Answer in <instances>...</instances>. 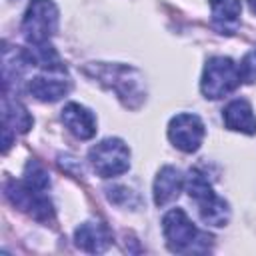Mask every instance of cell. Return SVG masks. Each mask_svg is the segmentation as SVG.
Here are the masks:
<instances>
[{"instance_id":"1","label":"cell","mask_w":256,"mask_h":256,"mask_svg":"<svg viewBox=\"0 0 256 256\" xmlns=\"http://www.w3.org/2000/svg\"><path fill=\"white\" fill-rule=\"evenodd\" d=\"M84 72L90 78H96L106 88H110L130 108H136L144 100V78L132 66L92 62L84 66Z\"/></svg>"},{"instance_id":"2","label":"cell","mask_w":256,"mask_h":256,"mask_svg":"<svg viewBox=\"0 0 256 256\" xmlns=\"http://www.w3.org/2000/svg\"><path fill=\"white\" fill-rule=\"evenodd\" d=\"M162 232H164L168 250L176 254L208 252L212 244V236L198 230L196 224L188 218V214L182 208H174L164 214Z\"/></svg>"},{"instance_id":"3","label":"cell","mask_w":256,"mask_h":256,"mask_svg":"<svg viewBox=\"0 0 256 256\" xmlns=\"http://www.w3.org/2000/svg\"><path fill=\"white\" fill-rule=\"evenodd\" d=\"M186 190H188V196L196 202L204 224L226 226V222L230 220V206L224 198H220L214 192L212 184L200 170H190L186 178Z\"/></svg>"},{"instance_id":"4","label":"cell","mask_w":256,"mask_h":256,"mask_svg":"<svg viewBox=\"0 0 256 256\" xmlns=\"http://www.w3.org/2000/svg\"><path fill=\"white\" fill-rule=\"evenodd\" d=\"M240 82L242 78H240L238 64H234V60L228 56H214L204 66L200 90L206 98L218 100L234 92L240 86Z\"/></svg>"},{"instance_id":"5","label":"cell","mask_w":256,"mask_h":256,"mask_svg":"<svg viewBox=\"0 0 256 256\" xmlns=\"http://www.w3.org/2000/svg\"><path fill=\"white\" fill-rule=\"evenodd\" d=\"M58 30V8L52 0H30L24 18L22 34L28 44L48 42Z\"/></svg>"},{"instance_id":"6","label":"cell","mask_w":256,"mask_h":256,"mask_svg":"<svg viewBox=\"0 0 256 256\" xmlns=\"http://www.w3.org/2000/svg\"><path fill=\"white\" fill-rule=\"evenodd\" d=\"M88 160L102 178H114L130 168V150L120 138H106L90 148Z\"/></svg>"},{"instance_id":"7","label":"cell","mask_w":256,"mask_h":256,"mask_svg":"<svg viewBox=\"0 0 256 256\" xmlns=\"http://www.w3.org/2000/svg\"><path fill=\"white\" fill-rule=\"evenodd\" d=\"M4 194H6V198L18 210L28 212L38 222H50L54 218V206H52V202L44 196L42 190H36L32 186H28L24 180L22 182H16V180L6 182Z\"/></svg>"},{"instance_id":"8","label":"cell","mask_w":256,"mask_h":256,"mask_svg":"<svg viewBox=\"0 0 256 256\" xmlns=\"http://www.w3.org/2000/svg\"><path fill=\"white\" fill-rule=\"evenodd\" d=\"M204 136H206L204 122L196 114H188V112L176 114L170 120V124H168V138H170V142L178 150H182L186 154L196 152L200 148Z\"/></svg>"},{"instance_id":"9","label":"cell","mask_w":256,"mask_h":256,"mask_svg":"<svg viewBox=\"0 0 256 256\" xmlns=\"http://www.w3.org/2000/svg\"><path fill=\"white\" fill-rule=\"evenodd\" d=\"M70 78L64 70H42L28 82V92L42 102H56L70 92Z\"/></svg>"},{"instance_id":"10","label":"cell","mask_w":256,"mask_h":256,"mask_svg":"<svg viewBox=\"0 0 256 256\" xmlns=\"http://www.w3.org/2000/svg\"><path fill=\"white\" fill-rule=\"evenodd\" d=\"M76 246L90 254H102L112 244V232L104 222H82L74 232Z\"/></svg>"},{"instance_id":"11","label":"cell","mask_w":256,"mask_h":256,"mask_svg":"<svg viewBox=\"0 0 256 256\" xmlns=\"http://www.w3.org/2000/svg\"><path fill=\"white\" fill-rule=\"evenodd\" d=\"M64 126L78 138V140H90L94 134H96V118L94 114L76 104V102H70L62 108V114H60Z\"/></svg>"},{"instance_id":"12","label":"cell","mask_w":256,"mask_h":256,"mask_svg":"<svg viewBox=\"0 0 256 256\" xmlns=\"http://www.w3.org/2000/svg\"><path fill=\"white\" fill-rule=\"evenodd\" d=\"M184 186H186V178L178 168H174V166L160 168V172L154 180V188H152L156 206H166L172 200H176Z\"/></svg>"},{"instance_id":"13","label":"cell","mask_w":256,"mask_h":256,"mask_svg":"<svg viewBox=\"0 0 256 256\" xmlns=\"http://www.w3.org/2000/svg\"><path fill=\"white\" fill-rule=\"evenodd\" d=\"M222 120L228 130L242 132V134H256V116L248 100L236 98L226 104L222 112Z\"/></svg>"},{"instance_id":"14","label":"cell","mask_w":256,"mask_h":256,"mask_svg":"<svg viewBox=\"0 0 256 256\" xmlns=\"http://www.w3.org/2000/svg\"><path fill=\"white\" fill-rule=\"evenodd\" d=\"M212 10V26L220 34H234L240 28L242 2L240 0H208Z\"/></svg>"},{"instance_id":"15","label":"cell","mask_w":256,"mask_h":256,"mask_svg":"<svg viewBox=\"0 0 256 256\" xmlns=\"http://www.w3.org/2000/svg\"><path fill=\"white\" fill-rule=\"evenodd\" d=\"M2 118H4V126L2 128H8L10 132H18V134H24L32 128V116L30 112L18 102V100H10L8 94H4V100H2Z\"/></svg>"},{"instance_id":"16","label":"cell","mask_w":256,"mask_h":256,"mask_svg":"<svg viewBox=\"0 0 256 256\" xmlns=\"http://www.w3.org/2000/svg\"><path fill=\"white\" fill-rule=\"evenodd\" d=\"M24 182L36 190H42L46 192L48 186H50V178H48V172L44 170L42 164H38L36 160H30L24 168Z\"/></svg>"},{"instance_id":"17","label":"cell","mask_w":256,"mask_h":256,"mask_svg":"<svg viewBox=\"0 0 256 256\" xmlns=\"http://www.w3.org/2000/svg\"><path fill=\"white\" fill-rule=\"evenodd\" d=\"M238 70H240L242 82H246V84L256 82V46L244 54V58L238 64Z\"/></svg>"},{"instance_id":"18","label":"cell","mask_w":256,"mask_h":256,"mask_svg":"<svg viewBox=\"0 0 256 256\" xmlns=\"http://www.w3.org/2000/svg\"><path fill=\"white\" fill-rule=\"evenodd\" d=\"M248 6L252 10V14H256V0H248Z\"/></svg>"}]
</instances>
